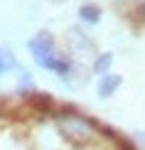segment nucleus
I'll return each mask as SVG.
<instances>
[{
	"mask_svg": "<svg viewBox=\"0 0 145 150\" xmlns=\"http://www.w3.org/2000/svg\"><path fill=\"white\" fill-rule=\"evenodd\" d=\"M30 52H32V57L35 62L40 67H45V69H49V64H52V59L57 57L54 54V40H52V35L49 32H40V35H35L32 40H30Z\"/></svg>",
	"mask_w": 145,
	"mask_h": 150,
	"instance_id": "obj_1",
	"label": "nucleus"
},
{
	"mask_svg": "<svg viewBox=\"0 0 145 150\" xmlns=\"http://www.w3.org/2000/svg\"><path fill=\"white\" fill-rule=\"evenodd\" d=\"M62 130L69 138H89L91 135V123L84 121L81 116H66V118H62Z\"/></svg>",
	"mask_w": 145,
	"mask_h": 150,
	"instance_id": "obj_2",
	"label": "nucleus"
},
{
	"mask_svg": "<svg viewBox=\"0 0 145 150\" xmlns=\"http://www.w3.org/2000/svg\"><path fill=\"white\" fill-rule=\"evenodd\" d=\"M121 84H123V76H118V74H106V76H101V81H98V93L101 96H111Z\"/></svg>",
	"mask_w": 145,
	"mask_h": 150,
	"instance_id": "obj_3",
	"label": "nucleus"
},
{
	"mask_svg": "<svg viewBox=\"0 0 145 150\" xmlns=\"http://www.w3.org/2000/svg\"><path fill=\"white\" fill-rule=\"evenodd\" d=\"M79 17H84L86 22H98V17H101V10L96 8V5H81V10H79Z\"/></svg>",
	"mask_w": 145,
	"mask_h": 150,
	"instance_id": "obj_4",
	"label": "nucleus"
},
{
	"mask_svg": "<svg viewBox=\"0 0 145 150\" xmlns=\"http://www.w3.org/2000/svg\"><path fill=\"white\" fill-rule=\"evenodd\" d=\"M111 62H113V54H101V57H96V62H93V71H98V74L108 71Z\"/></svg>",
	"mask_w": 145,
	"mask_h": 150,
	"instance_id": "obj_5",
	"label": "nucleus"
},
{
	"mask_svg": "<svg viewBox=\"0 0 145 150\" xmlns=\"http://www.w3.org/2000/svg\"><path fill=\"white\" fill-rule=\"evenodd\" d=\"M0 69H3V67H0Z\"/></svg>",
	"mask_w": 145,
	"mask_h": 150,
	"instance_id": "obj_6",
	"label": "nucleus"
}]
</instances>
